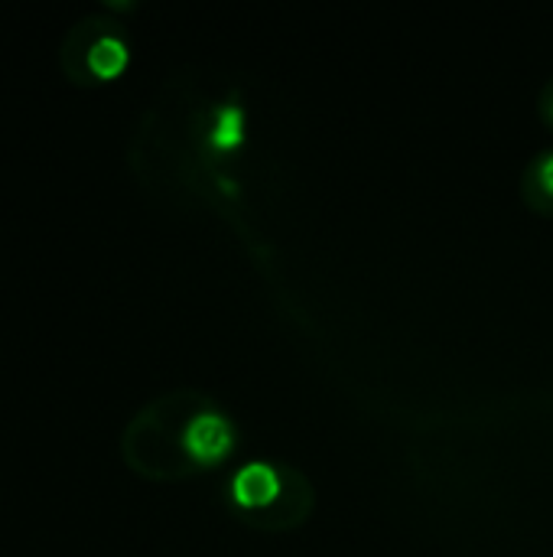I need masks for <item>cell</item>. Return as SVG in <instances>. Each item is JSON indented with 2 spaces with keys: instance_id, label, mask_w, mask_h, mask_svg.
Returning a JSON list of instances; mask_svg holds the SVG:
<instances>
[{
  "instance_id": "7a4b0ae2",
  "label": "cell",
  "mask_w": 553,
  "mask_h": 557,
  "mask_svg": "<svg viewBox=\"0 0 553 557\" xmlns=\"http://www.w3.org/2000/svg\"><path fill=\"white\" fill-rule=\"evenodd\" d=\"M280 493V476L277 470H271L267 463H248L235 473L231 480V496L238 506L244 509H257L274 503V496Z\"/></svg>"
},
{
  "instance_id": "277c9868",
  "label": "cell",
  "mask_w": 553,
  "mask_h": 557,
  "mask_svg": "<svg viewBox=\"0 0 553 557\" xmlns=\"http://www.w3.org/2000/svg\"><path fill=\"white\" fill-rule=\"evenodd\" d=\"M209 140H212L215 150H235L244 140V111L238 104L222 108L218 117H215V127H212Z\"/></svg>"
},
{
  "instance_id": "3957f363",
  "label": "cell",
  "mask_w": 553,
  "mask_h": 557,
  "mask_svg": "<svg viewBox=\"0 0 553 557\" xmlns=\"http://www.w3.org/2000/svg\"><path fill=\"white\" fill-rule=\"evenodd\" d=\"M127 65V42L121 36H111V33H101L95 42H88L85 49V72L95 75V78H114L121 75Z\"/></svg>"
},
{
  "instance_id": "6da1fadb",
  "label": "cell",
  "mask_w": 553,
  "mask_h": 557,
  "mask_svg": "<svg viewBox=\"0 0 553 557\" xmlns=\"http://www.w3.org/2000/svg\"><path fill=\"white\" fill-rule=\"evenodd\" d=\"M183 447L196 463H218L231 450V428L218 414H196L183 431Z\"/></svg>"
},
{
  "instance_id": "5b68a950",
  "label": "cell",
  "mask_w": 553,
  "mask_h": 557,
  "mask_svg": "<svg viewBox=\"0 0 553 557\" xmlns=\"http://www.w3.org/2000/svg\"><path fill=\"white\" fill-rule=\"evenodd\" d=\"M538 173H541V183H544V189H548V193L553 196V153H551V157H544V160H541Z\"/></svg>"
}]
</instances>
